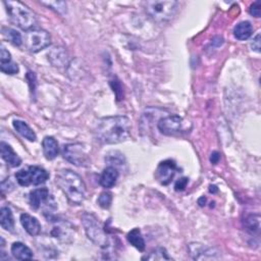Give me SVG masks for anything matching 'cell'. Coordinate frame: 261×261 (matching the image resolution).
Listing matches in <instances>:
<instances>
[{
	"mask_svg": "<svg viewBox=\"0 0 261 261\" xmlns=\"http://www.w3.org/2000/svg\"><path fill=\"white\" fill-rule=\"evenodd\" d=\"M82 223L85 228L87 237L97 246L105 248L108 246V238L103 228L92 215L85 214L82 217Z\"/></svg>",
	"mask_w": 261,
	"mask_h": 261,
	"instance_id": "5b68a950",
	"label": "cell"
},
{
	"mask_svg": "<svg viewBox=\"0 0 261 261\" xmlns=\"http://www.w3.org/2000/svg\"><path fill=\"white\" fill-rule=\"evenodd\" d=\"M251 48H252V50L256 52H260V35L259 34L252 40Z\"/></svg>",
	"mask_w": 261,
	"mask_h": 261,
	"instance_id": "1f68e13d",
	"label": "cell"
},
{
	"mask_svg": "<svg viewBox=\"0 0 261 261\" xmlns=\"http://www.w3.org/2000/svg\"><path fill=\"white\" fill-rule=\"evenodd\" d=\"M127 239L129 241V243L130 245H133V246L138 249L139 251H144L145 250V240L141 234V231L139 228H134V230L130 231L128 235H127Z\"/></svg>",
	"mask_w": 261,
	"mask_h": 261,
	"instance_id": "44dd1931",
	"label": "cell"
},
{
	"mask_svg": "<svg viewBox=\"0 0 261 261\" xmlns=\"http://www.w3.org/2000/svg\"><path fill=\"white\" fill-rule=\"evenodd\" d=\"M183 119L175 114H171L161 118L157 123V128L160 133L166 136H174L183 130Z\"/></svg>",
	"mask_w": 261,
	"mask_h": 261,
	"instance_id": "9c48e42d",
	"label": "cell"
},
{
	"mask_svg": "<svg viewBox=\"0 0 261 261\" xmlns=\"http://www.w3.org/2000/svg\"><path fill=\"white\" fill-rule=\"evenodd\" d=\"M2 35L7 41H9L14 46H21L23 44L24 40L22 38V35L14 29L3 27L2 28Z\"/></svg>",
	"mask_w": 261,
	"mask_h": 261,
	"instance_id": "603a6c76",
	"label": "cell"
},
{
	"mask_svg": "<svg viewBox=\"0 0 261 261\" xmlns=\"http://www.w3.org/2000/svg\"><path fill=\"white\" fill-rule=\"evenodd\" d=\"M253 27L249 22H241L234 29V35L238 40H247L251 37Z\"/></svg>",
	"mask_w": 261,
	"mask_h": 261,
	"instance_id": "ffe728a7",
	"label": "cell"
},
{
	"mask_svg": "<svg viewBox=\"0 0 261 261\" xmlns=\"http://www.w3.org/2000/svg\"><path fill=\"white\" fill-rule=\"evenodd\" d=\"M188 182H189V179L187 177H182V178H179L176 181L175 185H174V189L175 191H183L185 190V188L187 187L188 185Z\"/></svg>",
	"mask_w": 261,
	"mask_h": 261,
	"instance_id": "f546056e",
	"label": "cell"
},
{
	"mask_svg": "<svg viewBox=\"0 0 261 261\" xmlns=\"http://www.w3.org/2000/svg\"><path fill=\"white\" fill-rule=\"evenodd\" d=\"M18 183L23 187L38 186L44 184L49 178V174L40 167H29L15 174Z\"/></svg>",
	"mask_w": 261,
	"mask_h": 261,
	"instance_id": "52a82bcc",
	"label": "cell"
},
{
	"mask_svg": "<svg viewBox=\"0 0 261 261\" xmlns=\"http://www.w3.org/2000/svg\"><path fill=\"white\" fill-rule=\"evenodd\" d=\"M119 175H120L119 171L116 168H114V167H108L101 174L99 183L105 189L112 188L114 185L117 184Z\"/></svg>",
	"mask_w": 261,
	"mask_h": 261,
	"instance_id": "9a60e30c",
	"label": "cell"
},
{
	"mask_svg": "<svg viewBox=\"0 0 261 261\" xmlns=\"http://www.w3.org/2000/svg\"><path fill=\"white\" fill-rule=\"evenodd\" d=\"M10 21L19 28L29 31L34 29L37 24V16L28 6L20 1H4Z\"/></svg>",
	"mask_w": 261,
	"mask_h": 261,
	"instance_id": "3957f363",
	"label": "cell"
},
{
	"mask_svg": "<svg viewBox=\"0 0 261 261\" xmlns=\"http://www.w3.org/2000/svg\"><path fill=\"white\" fill-rule=\"evenodd\" d=\"M245 226L251 234H258L260 228V218L258 215L249 216L245 219Z\"/></svg>",
	"mask_w": 261,
	"mask_h": 261,
	"instance_id": "cb8c5ba5",
	"label": "cell"
},
{
	"mask_svg": "<svg viewBox=\"0 0 261 261\" xmlns=\"http://www.w3.org/2000/svg\"><path fill=\"white\" fill-rule=\"evenodd\" d=\"M21 223L26 232L31 236H38L41 232V224L39 220L28 214L21 216Z\"/></svg>",
	"mask_w": 261,
	"mask_h": 261,
	"instance_id": "5bb4252c",
	"label": "cell"
},
{
	"mask_svg": "<svg viewBox=\"0 0 261 261\" xmlns=\"http://www.w3.org/2000/svg\"><path fill=\"white\" fill-rule=\"evenodd\" d=\"M12 125H13V128L15 129L16 132H18L21 136H23L24 138H26L27 140H29L31 142L36 141L37 136H36L35 132L27 125V123L20 121V120H15V121H13Z\"/></svg>",
	"mask_w": 261,
	"mask_h": 261,
	"instance_id": "d6986e66",
	"label": "cell"
},
{
	"mask_svg": "<svg viewBox=\"0 0 261 261\" xmlns=\"http://www.w3.org/2000/svg\"><path fill=\"white\" fill-rule=\"evenodd\" d=\"M23 43L29 51L39 52L51 43L50 34L42 29H32L26 32Z\"/></svg>",
	"mask_w": 261,
	"mask_h": 261,
	"instance_id": "8992f818",
	"label": "cell"
},
{
	"mask_svg": "<svg viewBox=\"0 0 261 261\" xmlns=\"http://www.w3.org/2000/svg\"><path fill=\"white\" fill-rule=\"evenodd\" d=\"M205 202H206V198H204V197H202V198H200V199L198 200V203H199L200 206L205 205Z\"/></svg>",
	"mask_w": 261,
	"mask_h": 261,
	"instance_id": "836d02e7",
	"label": "cell"
},
{
	"mask_svg": "<svg viewBox=\"0 0 261 261\" xmlns=\"http://www.w3.org/2000/svg\"><path fill=\"white\" fill-rule=\"evenodd\" d=\"M189 249H190V253L192 255V257L194 259H204V253L207 255L208 259H216L217 257L214 256L215 250L212 248L206 247L202 244H190L189 245Z\"/></svg>",
	"mask_w": 261,
	"mask_h": 261,
	"instance_id": "e0dca14e",
	"label": "cell"
},
{
	"mask_svg": "<svg viewBox=\"0 0 261 261\" xmlns=\"http://www.w3.org/2000/svg\"><path fill=\"white\" fill-rule=\"evenodd\" d=\"M111 202H112V195L109 192H103L100 194L99 197H98V204L104 209L109 208Z\"/></svg>",
	"mask_w": 261,
	"mask_h": 261,
	"instance_id": "83f0119b",
	"label": "cell"
},
{
	"mask_svg": "<svg viewBox=\"0 0 261 261\" xmlns=\"http://www.w3.org/2000/svg\"><path fill=\"white\" fill-rule=\"evenodd\" d=\"M143 260H171L172 258L169 256L167 250L165 248H156L151 251L148 255H146L142 258Z\"/></svg>",
	"mask_w": 261,
	"mask_h": 261,
	"instance_id": "d4e9b609",
	"label": "cell"
},
{
	"mask_svg": "<svg viewBox=\"0 0 261 261\" xmlns=\"http://www.w3.org/2000/svg\"><path fill=\"white\" fill-rule=\"evenodd\" d=\"M0 224L5 231H12L14 227V219L12 212L8 207H2L0 210Z\"/></svg>",
	"mask_w": 261,
	"mask_h": 261,
	"instance_id": "7402d4cb",
	"label": "cell"
},
{
	"mask_svg": "<svg viewBox=\"0 0 261 261\" xmlns=\"http://www.w3.org/2000/svg\"><path fill=\"white\" fill-rule=\"evenodd\" d=\"M209 191L212 193V192H217L218 191V188L216 186H210V189Z\"/></svg>",
	"mask_w": 261,
	"mask_h": 261,
	"instance_id": "e575fe53",
	"label": "cell"
},
{
	"mask_svg": "<svg viewBox=\"0 0 261 261\" xmlns=\"http://www.w3.org/2000/svg\"><path fill=\"white\" fill-rule=\"evenodd\" d=\"M144 8L146 13L153 21L158 23H166L174 18L178 8V2L163 1V0L146 1L144 2Z\"/></svg>",
	"mask_w": 261,
	"mask_h": 261,
	"instance_id": "277c9868",
	"label": "cell"
},
{
	"mask_svg": "<svg viewBox=\"0 0 261 261\" xmlns=\"http://www.w3.org/2000/svg\"><path fill=\"white\" fill-rule=\"evenodd\" d=\"M1 50H0V60L1 62H7V61H11V55L8 52V50H6V48L1 45Z\"/></svg>",
	"mask_w": 261,
	"mask_h": 261,
	"instance_id": "4dcf8cb0",
	"label": "cell"
},
{
	"mask_svg": "<svg viewBox=\"0 0 261 261\" xmlns=\"http://www.w3.org/2000/svg\"><path fill=\"white\" fill-rule=\"evenodd\" d=\"M11 254L18 260H29L33 258L31 249L21 242H15L11 245Z\"/></svg>",
	"mask_w": 261,
	"mask_h": 261,
	"instance_id": "ac0fdd59",
	"label": "cell"
},
{
	"mask_svg": "<svg viewBox=\"0 0 261 261\" xmlns=\"http://www.w3.org/2000/svg\"><path fill=\"white\" fill-rule=\"evenodd\" d=\"M0 69H1L2 73L7 74V75H15V74H18L20 71L19 65L15 62H13L12 60L0 63Z\"/></svg>",
	"mask_w": 261,
	"mask_h": 261,
	"instance_id": "484cf974",
	"label": "cell"
},
{
	"mask_svg": "<svg viewBox=\"0 0 261 261\" xmlns=\"http://www.w3.org/2000/svg\"><path fill=\"white\" fill-rule=\"evenodd\" d=\"M177 171L176 165L174 161L173 160H165L160 162V165L158 166L156 172H155V177L157 178V181L161 185H169L175 174Z\"/></svg>",
	"mask_w": 261,
	"mask_h": 261,
	"instance_id": "30bf717a",
	"label": "cell"
},
{
	"mask_svg": "<svg viewBox=\"0 0 261 261\" xmlns=\"http://www.w3.org/2000/svg\"><path fill=\"white\" fill-rule=\"evenodd\" d=\"M251 15L255 16V18H259L261 14V1H255L249 9Z\"/></svg>",
	"mask_w": 261,
	"mask_h": 261,
	"instance_id": "f1b7e54d",
	"label": "cell"
},
{
	"mask_svg": "<svg viewBox=\"0 0 261 261\" xmlns=\"http://www.w3.org/2000/svg\"><path fill=\"white\" fill-rule=\"evenodd\" d=\"M219 158H220V155H219V153L216 151V152H214V153L211 154L210 161H211L212 163H214V165H217V163H218V160H219Z\"/></svg>",
	"mask_w": 261,
	"mask_h": 261,
	"instance_id": "d6a6232c",
	"label": "cell"
},
{
	"mask_svg": "<svg viewBox=\"0 0 261 261\" xmlns=\"http://www.w3.org/2000/svg\"><path fill=\"white\" fill-rule=\"evenodd\" d=\"M130 122L127 117H107L98 121L94 134L103 144H119L127 141L130 136Z\"/></svg>",
	"mask_w": 261,
	"mask_h": 261,
	"instance_id": "6da1fadb",
	"label": "cell"
},
{
	"mask_svg": "<svg viewBox=\"0 0 261 261\" xmlns=\"http://www.w3.org/2000/svg\"><path fill=\"white\" fill-rule=\"evenodd\" d=\"M41 4L50 7L58 13L67 12V3L63 1H49V2H41Z\"/></svg>",
	"mask_w": 261,
	"mask_h": 261,
	"instance_id": "4316f807",
	"label": "cell"
},
{
	"mask_svg": "<svg viewBox=\"0 0 261 261\" xmlns=\"http://www.w3.org/2000/svg\"><path fill=\"white\" fill-rule=\"evenodd\" d=\"M48 59L57 68H62L69 62V55L62 47H54L48 53Z\"/></svg>",
	"mask_w": 261,
	"mask_h": 261,
	"instance_id": "7c38bea8",
	"label": "cell"
},
{
	"mask_svg": "<svg viewBox=\"0 0 261 261\" xmlns=\"http://www.w3.org/2000/svg\"><path fill=\"white\" fill-rule=\"evenodd\" d=\"M43 153L48 160L54 159L59 152V147L57 141L53 137H45L42 142Z\"/></svg>",
	"mask_w": 261,
	"mask_h": 261,
	"instance_id": "2e32d148",
	"label": "cell"
},
{
	"mask_svg": "<svg viewBox=\"0 0 261 261\" xmlns=\"http://www.w3.org/2000/svg\"><path fill=\"white\" fill-rule=\"evenodd\" d=\"M64 159L77 167H87L90 163V158L86 153L82 144H68L63 147L62 151Z\"/></svg>",
	"mask_w": 261,
	"mask_h": 261,
	"instance_id": "ba28073f",
	"label": "cell"
},
{
	"mask_svg": "<svg viewBox=\"0 0 261 261\" xmlns=\"http://www.w3.org/2000/svg\"><path fill=\"white\" fill-rule=\"evenodd\" d=\"M0 151H1L2 159L11 168L19 167L22 163V159L20 158V156L12 150L8 144L1 142V144H0Z\"/></svg>",
	"mask_w": 261,
	"mask_h": 261,
	"instance_id": "4fadbf2b",
	"label": "cell"
},
{
	"mask_svg": "<svg viewBox=\"0 0 261 261\" xmlns=\"http://www.w3.org/2000/svg\"><path fill=\"white\" fill-rule=\"evenodd\" d=\"M51 195L46 188H40L32 191L29 196V201L34 209H39L43 207V205H47L48 201H50Z\"/></svg>",
	"mask_w": 261,
	"mask_h": 261,
	"instance_id": "8fae6325",
	"label": "cell"
},
{
	"mask_svg": "<svg viewBox=\"0 0 261 261\" xmlns=\"http://www.w3.org/2000/svg\"><path fill=\"white\" fill-rule=\"evenodd\" d=\"M56 184L71 203L80 205L86 198V185L78 174L71 170H61L56 174Z\"/></svg>",
	"mask_w": 261,
	"mask_h": 261,
	"instance_id": "7a4b0ae2",
	"label": "cell"
}]
</instances>
